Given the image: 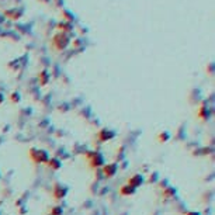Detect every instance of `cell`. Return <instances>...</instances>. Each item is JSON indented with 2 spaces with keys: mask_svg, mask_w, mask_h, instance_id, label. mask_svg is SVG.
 <instances>
[{
  "mask_svg": "<svg viewBox=\"0 0 215 215\" xmlns=\"http://www.w3.org/2000/svg\"><path fill=\"white\" fill-rule=\"evenodd\" d=\"M61 214H62V208H59V207L54 208V211L51 212V215H61Z\"/></svg>",
  "mask_w": 215,
  "mask_h": 215,
  "instance_id": "obj_8",
  "label": "cell"
},
{
  "mask_svg": "<svg viewBox=\"0 0 215 215\" xmlns=\"http://www.w3.org/2000/svg\"><path fill=\"white\" fill-rule=\"evenodd\" d=\"M103 171H104V176H107V177L114 176V173L117 171V164H106Z\"/></svg>",
  "mask_w": 215,
  "mask_h": 215,
  "instance_id": "obj_3",
  "label": "cell"
},
{
  "mask_svg": "<svg viewBox=\"0 0 215 215\" xmlns=\"http://www.w3.org/2000/svg\"><path fill=\"white\" fill-rule=\"evenodd\" d=\"M30 158H31L35 163H42V162H48V153L44 151L31 149V151H30Z\"/></svg>",
  "mask_w": 215,
  "mask_h": 215,
  "instance_id": "obj_1",
  "label": "cell"
},
{
  "mask_svg": "<svg viewBox=\"0 0 215 215\" xmlns=\"http://www.w3.org/2000/svg\"><path fill=\"white\" fill-rule=\"evenodd\" d=\"M121 194L122 196H131V194H134L135 193V189H134L132 186H129V184H125V186H122L121 187Z\"/></svg>",
  "mask_w": 215,
  "mask_h": 215,
  "instance_id": "obj_6",
  "label": "cell"
},
{
  "mask_svg": "<svg viewBox=\"0 0 215 215\" xmlns=\"http://www.w3.org/2000/svg\"><path fill=\"white\" fill-rule=\"evenodd\" d=\"M187 215H198V214H196V212H190V214H187Z\"/></svg>",
  "mask_w": 215,
  "mask_h": 215,
  "instance_id": "obj_9",
  "label": "cell"
},
{
  "mask_svg": "<svg viewBox=\"0 0 215 215\" xmlns=\"http://www.w3.org/2000/svg\"><path fill=\"white\" fill-rule=\"evenodd\" d=\"M91 166L96 167V166H101L103 164V156H101L100 153H93L91 155Z\"/></svg>",
  "mask_w": 215,
  "mask_h": 215,
  "instance_id": "obj_4",
  "label": "cell"
},
{
  "mask_svg": "<svg viewBox=\"0 0 215 215\" xmlns=\"http://www.w3.org/2000/svg\"><path fill=\"white\" fill-rule=\"evenodd\" d=\"M114 138V132H110V131H106V129H103V131H100V134H99V139L100 141H108V139Z\"/></svg>",
  "mask_w": 215,
  "mask_h": 215,
  "instance_id": "obj_5",
  "label": "cell"
},
{
  "mask_svg": "<svg viewBox=\"0 0 215 215\" xmlns=\"http://www.w3.org/2000/svg\"><path fill=\"white\" fill-rule=\"evenodd\" d=\"M142 183H144V177L141 176V174H134V176L128 180V184H129V186H132L134 189L139 187Z\"/></svg>",
  "mask_w": 215,
  "mask_h": 215,
  "instance_id": "obj_2",
  "label": "cell"
},
{
  "mask_svg": "<svg viewBox=\"0 0 215 215\" xmlns=\"http://www.w3.org/2000/svg\"><path fill=\"white\" fill-rule=\"evenodd\" d=\"M48 166L52 169H61V162L58 159H48Z\"/></svg>",
  "mask_w": 215,
  "mask_h": 215,
  "instance_id": "obj_7",
  "label": "cell"
}]
</instances>
